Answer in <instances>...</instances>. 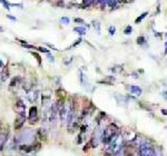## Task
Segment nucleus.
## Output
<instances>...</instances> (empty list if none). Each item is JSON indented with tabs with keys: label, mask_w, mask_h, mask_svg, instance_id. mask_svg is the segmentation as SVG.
I'll return each mask as SVG.
<instances>
[{
	"label": "nucleus",
	"mask_w": 167,
	"mask_h": 156,
	"mask_svg": "<svg viewBox=\"0 0 167 156\" xmlns=\"http://www.w3.org/2000/svg\"><path fill=\"white\" fill-rule=\"evenodd\" d=\"M118 133H119V129L117 128L116 125L110 124V125H108V126L106 127V129H105L104 133H103L101 140H103V142H104L105 144H110L111 140H114V137L118 135Z\"/></svg>",
	"instance_id": "obj_1"
},
{
	"label": "nucleus",
	"mask_w": 167,
	"mask_h": 156,
	"mask_svg": "<svg viewBox=\"0 0 167 156\" xmlns=\"http://www.w3.org/2000/svg\"><path fill=\"white\" fill-rule=\"evenodd\" d=\"M25 122H26L25 115H24V114H18L16 121H15V129H16V131L20 129V128L24 126Z\"/></svg>",
	"instance_id": "obj_2"
},
{
	"label": "nucleus",
	"mask_w": 167,
	"mask_h": 156,
	"mask_svg": "<svg viewBox=\"0 0 167 156\" xmlns=\"http://www.w3.org/2000/svg\"><path fill=\"white\" fill-rule=\"evenodd\" d=\"M37 119H38V117H37V107L33 106L30 108V110H29V123H37Z\"/></svg>",
	"instance_id": "obj_3"
},
{
	"label": "nucleus",
	"mask_w": 167,
	"mask_h": 156,
	"mask_svg": "<svg viewBox=\"0 0 167 156\" xmlns=\"http://www.w3.org/2000/svg\"><path fill=\"white\" fill-rule=\"evenodd\" d=\"M15 109L18 114H24L25 115V109H26V105L22 103V100H18L16 103V106H15Z\"/></svg>",
	"instance_id": "obj_4"
},
{
	"label": "nucleus",
	"mask_w": 167,
	"mask_h": 156,
	"mask_svg": "<svg viewBox=\"0 0 167 156\" xmlns=\"http://www.w3.org/2000/svg\"><path fill=\"white\" fill-rule=\"evenodd\" d=\"M127 89L130 91L133 95H136V96H139L142 95V88H139L138 86H127Z\"/></svg>",
	"instance_id": "obj_5"
},
{
	"label": "nucleus",
	"mask_w": 167,
	"mask_h": 156,
	"mask_svg": "<svg viewBox=\"0 0 167 156\" xmlns=\"http://www.w3.org/2000/svg\"><path fill=\"white\" fill-rule=\"evenodd\" d=\"M35 145H28V144H21L20 146H19V149L20 151H22V152H25V153H30V152H33V149H35Z\"/></svg>",
	"instance_id": "obj_6"
},
{
	"label": "nucleus",
	"mask_w": 167,
	"mask_h": 156,
	"mask_svg": "<svg viewBox=\"0 0 167 156\" xmlns=\"http://www.w3.org/2000/svg\"><path fill=\"white\" fill-rule=\"evenodd\" d=\"M7 138H8V131L7 133H0V151L3 148L5 144L7 143Z\"/></svg>",
	"instance_id": "obj_7"
},
{
	"label": "nucleus",
	"mask_w": 167,
	"mask_h": 156,
	"mask_svg": "<svg viewBox=\"0 0 167 156\" xmlns=\"http://www.w3.org/2000/svg\"><path fill=\"white\" fill-rule=\"evenodd\" d=\"M38 91H33V88H31V91H28V95H27V97H28V99L30 100V102H35L36 99H37V97H38Z\"/></svg>",
	"instance_id": "obj_8"
},
{
	"label": "nucleus",
	"mask_w": 167,
	"mask_h": 156,
	"mask_svg": "<svg viewBox=\"0 0 167 156\" xmlns=\"http://www.w3.org/2000/svg\"><path fill=\"white\" fill-rule=\"evenodd\" d=\"M22 82V79L20 78V77H16V78H12L11 79V82H10V88L12 89V88H15V87H18V86H20V84Z\"/></svg>",
	"instance_id": "obj_9"
},
{
	"label": "nucleus",
	"mask_w": 167,
	"mask_h": 156,
	"mask_svg": "<svg viewBox=\"0 0 167 156\" xmlns=\"http://www.w3.org/2000/svg\"><path fill=\"white\" fill-rule=\"evenodd\" d=\"M115 77H111V76H109L107 78H105V79H103V80H99V84H106V85H113L114 82H115Z\"/></svg>",
	"instance_id": "obj_10"
},
{
	"label": "nucleus",
	"mask_w": 167,
	"mask_h": 156,
	"mask_svg": "<svg viewBox=\"0 0 167 156\" xmlns=\"http://www.w3.org/2000/svg\"><path fill=\"white\" fill-rule=\"evenodd\" d=\"M147 15H148V12H144L142 16H139L138 18H137V19H136V20H135V22H136V24H139L141 21H143V19H144V18H146V16H147Z\"/></svg>",
	"instance_id": "obj_11"
},
{
	"label": "nucleus",
	"mask_w": 167,
	"mask_h": 156,
	"mask_svg": "<svg viewBox=\"0 0 167 156\" xmlns=\"http://www.w3.org/2000/svg\"><path fill=\"white\" fill-rule=\"evenodd\" d=\"M0 2L3 5V7L7 9V10H9V9H10V3H9L7 0H0Z\"/></svg>",
	"instance_id": "obj_12"
},
{
	"label": "nucleus",
	"mask_w": 167,
	"mask_h": 156,
	"mask_svg": "<svg viewBox=\"0 0 167 156\" xmlns=\"http://www.w3.org/2000/svg\"><path fill=\"white\" fill-rule=\"evenodd\" d=\"M75 31H78L80 35H84V33H86V29L84 27H77V28H75Z\"/></svg>",
	"instance_id": "obj_13"
},
{
	"label": "nucleus",
	"mask_w": 167,
	"mask_h": 156,
	"mask_svg": "<svg viewBox=\"0 0 167 156\" xmlns=\"http://www.w3.org/2000/svg\"><path fill=\"white\" fill-rule=\"evenodd\" d=\"M137 44L138 45H144V44H146V39H145V37H138L137 38Z\"/></svg>",
	"instance_id": "obj_14"
},
{
	"label": "nucleus",
	"mask_w": 167,
	"mask_h": 156,
	"mask_svg": "<svg viewBox=\"0 0 167 156\" xmlns=\"http://www.w3.org/2000/svg\"><path fill=\"white\" fill-rule=\"evenodd\" d=\"M6 78H8V69L7 68H5L3 69V73H2V80H6Z\"/></svg>",
	"instance_id": "obj_15"
},
{
	"label": "nucleus",
	"mask_w": 167,
	"mask_h": 156,
	"mask_svg": "<svg viewBox=\"0 0 167 156\" xmlns=\"http://www.w3.org/2000/svg\"><path fill=\"white\" fill-rule=\"evenodd\" d=\"M60 22L64 24V25L69 24V18H67V17H62V18H60Z\"/></svg>",
	"instance_id": "obj_16"
},
{
	"label": "nucleus",
	"mask_w": 167,
	"mask_h": 156,
	"mask_svg": "<svg viewBox=\"0 0 167 156\" xmlns=\"http://www.w3.org/2000/svg\"><path fill=\"white\" fill-rule=\"evenodd\" d=\"M31 55H33V56H35V57L37 58V60H38L39 65H41V57H40V56H39V55H38L37 52H31Z\"/></svg>",
	"instance_id": "obj_17"
},
{
	"label": "nucleus",
	"mask_w": 167,
	"mask_h": 156,
	"mask_svg": "<svg viewBox=\"0 0 167 156\" xmlns=\"http://www.w3.org/2000/svg\"><path fill=\"white\" fill-rule=\"evenodd\" d=\"M133 31V28H132V26H127L126 27V29L124 30V33H126V35H129V33Z\"/></svg>",
	"instance_id": "obj_18"
},
{
	"label": "nucleus",
	"mask_w": 167,
	"mask_h": 156,
	"mask_svg": "<svg viewBox=\"0 0 167 156\" xmlns=\"http://www.w3.org/2000/svg\"><path fill=\"white\" fill-rule=\"evenodd\" d=\"M37 49L40 50V51H42V52H46V54H48V52H49V50L47 49V48H42V47H38Z\"/></svg>",
	"instance_id": "obj_19"
},
{
	"label": "nucleus",
	"mask_w": 167,
	"mask_h": 156,
	"mask_svg": "<svg viewBox=\"0 0 167 156\" xmlns=\"http://www.w3.org/2000/svg\"><path fill=\"white\" fill-rule=\"evenodd\" d=\"M115 31H116V28L111 26V27L109 28V33H110V35H114V33H115Z\"/></svg>",
	"instance_id": "obj_20"
},
{
	"label": "nucleus",
	"mask_w": 167,
	"mask_h": 156,
	"mask_svg": "<svg viewBox=\"0 0 167 156\" xmlns=\"http://www.w3.org/2000/svg\"><path fill=\"white\" fill-rule=\"evenodd\" d=\"M94 27H95V28H97V33H99V31H100V26H99V22H95V25H94Z\"/></svg>",
	"instance_id": "obj_21"
},
{
	"label": "nucleus",
	"mask_w": 167,
	"mask_h": 156,
	"mask_svg": "<svg viewBox=\"0 0 167 156\" xmlns=\"http://www.w3.org/2000/svg\"><path fill=\"white\" fill-rule=\"evenodd\" d=\"M47 55H48V58H49L50 61H51V63H54V61H55V59H54V56H52V55H50L49 52H48Z\"/></svg>",
	"instance_id": "obj_22"
},
{
	"label": "nucleus",
	"mask_w": 167,
	"mask_h": 156,
	"mask_svg": "<svg viewBox=\"0 0 167 156\" xmlns=\"http://www.w3.org/2000/svg\"><path fill=\"white\" fill-rule=\"evenodd\" d=\"M80 42H81V38H79V39H78V40L76 41V42H75V44H74V45H73V46L75 47V46H77V45H79Z\"/></svg>",
	"instance_id": "obj_23"
},
{
	"label": "nucleus",
	"mask_w": 167,
	"mask_h": 156,
	"mask_svg": "<svg viewBox=\"0 0 167 156\" xmlns=\"http://www.w3.org/2000/svg\"><path fill=\"white\" fill-rule=\"evenodd\" d=\"M75 21H76V22H84V20H83V19H80V18H76Z\"/></svg>",
	"instance_id": "obj_24"
},
{
	"label": "nucleus",
	"mask_w": 167,
	"mask_h": 156,
	"mask_svg": "<svg viewBox=\"0 0 167 156\" xmlns=\"http://www.w3.org/2000/svg\"><path fill=\"white\" fill-rule=\"evenodd\" d=\"M77 143H78V144H80V143H81V137H80V136H79V137H77Z\"/></svg>",
	"instance_id": "obj_25"
},
{
	"label": "nucleus",
	"mask_w": 167,
	"mask_h": 156,
	"mask_svg": "<svg viewBox=\"0 0 167 156\" xmlns=\"http://www.w3.org/2000/svg\"><path fill=\"white\" fill-rule=\"evenodd\" d=\"M7 17H8L9 19H11V20H17L15 17H11V16H9V15H7Z\"/></svg>",
	"instance_id": "obj_26"
},
{
	"label": "nucleus",
	"mask_w": 167,
	"mask_h": 156,
	"mask_svg": "<svg viewBox=\"0 0 167 156\" xmlns=\"http://www.w3.org/2000/svg\"><path fill=\"white\" fill-rule=\"evenodd\" d=\"M162 113H163L164 115H167V110H166V109H162Z\"/></svg>",
	"instance_id": "obj_27"
},
{
	"label": "nucleus",
	"mask_w": 167,
	"mask_h": 156,
	"mask_svg": "<svg viewBox=\"0 0 167 156\" xmlns=\"http://www.w3.org/2000/svg\"><path fill=\"white\" fill-rule=\"evenodd\" d=\"M88 147H89V145H86V146H85V148H84V151H87V149H88Z\"/></svg>",
	"instance_id": "obj_28"
},
{
	"label": "nucleus",
	"mask_w": 167,
	"mask_h": 156,
	"mask_svg": "<svg viewBox=\"0 0 167 156\" xmlns=\"http://www.w3.org/2000/svg\"><path fill=\"white\" fill-rule=\"evenodd\" d=\"M2 66H3V64H2V61L0 60V67H2Z\"/></svg>",
	"instance_id": "obj_29"
},
{
	"label": "nucleus",
	"mask_w": 167,
	"mask_h": 156,
	"mask_svg": "<svg viewBox=\"0 0 167 156\" xmlns=\"http://www.w3.org/2000/svg\"><path fill=\"white\" fill-rule=\"evenodd\" d=\"M164 97H165V98L167 99V94H164Z\"/></svg>",
	"instance_id": "obj_30"
},
{
	"label": "nucleus",
	"mask_w": 167,
	"mask_h": 156,
	"mask_svg": "<svg viewBox=\"0 0 167 156\" xmlns=\"http://www.w3.org/2000/svg\"><path fill=\"white\" fill-rule=\"evenodd\" d=\"M0 31H3V29H2V27H0Z\"/></svg>",
	"instance_id": "obj_31"
}]
</instances>
